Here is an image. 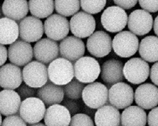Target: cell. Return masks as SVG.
<instances>
[{
    "mask_svg": "<svg viewBox=\"0 0 158 126\" xmlns=\"http://www.w3.org/2000/svg\"><path fill=\"white\" fill-rule=\"evenodd\" d=\"M74 67V77L82 83H94L101 72L100 65L91 56H82L78 59Z\"/></svg>",
    "mask_w": 158,
    "mask_h": 126,
    "instance_id": "2",
    "label": "cell"
},
{
    "mask_svg": "<svg viewBox=\"0 0 158 126\" xmlns=\"http://www.w3.org/2000/svg\"><path fill=\"white\" fill-rule=\"evenodd\" d=\"M80 0H55V9L58 14L70 17L79 12Z\"/></svg>",
    "mask_w": 158,
    "mask_h": 126,
    "instance_id": "30",
    "label": "cell"
},
{
    "mask_svg": "<svg viewBox=\"0 0 158 126\" xmlns=\"http://www.w3.org/2000/svg\"><path fill=\"white\" fill-rule=\"evenodd\" d=\"M135 100V92L132 87L125 83L112 85L109 90V102L118 109H125L131 106Z\"/></svg>",
    "mask_w": 158,
    "mask_h": 126,
    "instance_id": "9",
    "label": "cell"
},
{
    "mask_svg": "<svg viewBox=\"0 0 158 126\" xmlns=\"http://www.w3.org/2000/svg\"><path fill=\"white\" fill-rule=\"evenodd\" d=\"M24 83L33 88L41 87L48 82V68L38 61H32L22 71Z\"/></svg>",
    "mask_w": 158,
    "mask_h": 126,
    "instance_id": "6",
    "label": "cell"
},
{
    "mask_svg": "<svg viewBox=\"0 0 158 126\" xmlns=\"http://www.w3.org/2000/svg\"><path fill=\"white\" fill-rule=\"evenodd\" d=\"M70 30L74 36L77 38H87L95 30L96 21L94 16L86 12H77L72 17L70 22Z\"/></svg>",
    "mask_w": 158,
    "mask_h": 126,
    "instance_id": "12",
    "label": "cell"
},
{
    "mask_svg": "<svg viewBox=\"0 0 158 126\" xmlns=\"http://www.w3.org/2000/svg\"><path fill=\"white\" fill-rule=\"evenodd\" d=\"M22 82L23 75L19 67L7 63L0 67V87L3 89H17Z\"/></svg>",
    "mask_w": 158,
    "mask_h": 126,
    "instance_id": "19",
    "label": "cell"
},
{
    "mask_svg": "<svg viewBox=\"0 0 158 126\" xmlns=\"http://www.w3.org/2000/svg\"><path fill=\"white\" fill-rule=\"evenodd\" d=\"M19 35V25L11 18H0V44L11 45L15 42Z\"/></svg>",
    "mask_w": 158,
    "mask_h": 126,
    "instance_id": "27",
    "label": "cell"
},
{
    "mask_svg": "<svg viewBox=\"0 0 158 126\" xmlns=\"http://www.w3.org/2000/svg\"><path fill=\"white\" fill-rule=\"evenodd\" d=\"M82 100L86 106L91 108H99L109 101V89L98 82L88 83L82 91Z\"/></svg>",
    "mask_w": 158,
    "mask_h": 126,
    "instance_id": "5",
    "label": "cell"
},
{
    "mask_svg": "<svg viewBox=\"0 0 158 126\" xmlns=\"http://www.w3.org/2000/svg\"><path fill=\"white\" fill-rule=\"evenodd\" d=\"M69 126H94L93 120L85 114H74L71 119Z\"/></svg>",
    "mask_w": 158,
    "mask_h": 126,
    "instance_id": "33",
    "label": "cell"
},
{
    "mask_svg": "<svg viewBox=\"0 0 158 126\" xmlns=\"http://www.w3.org/2000/svg\"><path fill=\"white\" fill-rule=\"evenodd\" d=\"M71 119L70 112L65 106L54 104L46 109L44 121L46 126H69Z\"/></svg>",
    "mask_w": 158,
    "mask_h": 126,
    "instance_id": "22",
    "label": "cell"
},
{
    "mask_svg": "<svg viewBox=\"0 0 158 126\" xmlns=\"http://www.w3.org/2000/svg\"><path fill=\"white\" fill-rule=\"evenodd\" d=\"M140 57L148 62H158V37L149 35L145 37L139 45Z\"/></svg>",
    "mask_w": 158,
    "mask_h": 126,
    "instance_id": "28",
    "label": "cell"
},
{
    "mask_svg": "<svg viewBox=\"0 0 158 126\" xmlns=\"http://www.w3.org/2000/svg\"><path fill=\"white\" fill-rule=\"evenodd\" d=\"M21 99L15 90L4 89L0 92V114L4 116L16 115L19 113Z\"/></svg>",
    "mask_w": 158,
    "mask_h": 126,
    "instance_id": "21",
    "label": "cell"
},
{
    "mask_svg": "<svg viewBox=\"0 0 158 126\" xmlns=\"http://www.w3.org/2000/svg\"><path fill=\"white\" fill-rule=\"evenodd\" d=\"M140 6L149 13L158 11V0H138Z\"/></svg>",
    "mask_w": 158,
    "mask_h": 126,
    "instance_id": "36",
    "label": "cell"
},
{
    "mask_svg": "<svg viewBox=\"0 0 158 126\" xmlns=\"http://www.w3.org/2000/svg\"><path fill=\"white\" fill-rule=\"evenodd\" d=\"M106 3L107 0H80V5L83 11L92 15L101 12Z\"/></svg>",
    "mask_w": 158,
    "mask_h": 126,
    "instance_id": "32",
    "label": "cell"
},
{
    "mask_svg": "<svg viewBox=\"0 0 158 126\" xmlns=\"http://www.w3.org/2000/svg\"><path fill=\"white\" fill-rule=\"evenodd\" d=\"M20 40L28 43L37 42L43 36L44 25L40 18L34 16H26L19 24Z\"/></svg>",
    "mask_w": 158,
    "mask_h": 126,
    "instance_id": "11",
    "label": "cell"
},
{
    "mask_svg": "<svg viewBox=\"0 0 158 126\" xmlns=\"http://www.w3.org/2000/svg\"><path fill=\"white\" fill-rule=\"evenodd\" d=\"M34 56L43 64H50L59 55V45L49 38L40 39L33 47Z\"/></svg>",
    "mask_w": 158,
    "mask_h": 126,
    "instance_id": "17",
    "label": "cell"
},
{
    "mask_svg": "<svg viewBox=\"0 0 158 126\" xmlns=\"http://www.w3.org/2000/svg\"><path fill=\"white\" fill-rule=\"evenodd\" d=\"M123 74L129 83L133 84L143 83L150 75L149 64L138 57L130 59L124 65Z\"/></svg>",
    "mask_w": 158,
    "mask_h": 126,
    "instance_id": "8",
    "label": "cell"
},
{
    "mask_svg": "<svg viewBox=\"0 0 158 126\" xmlns=\"http://www.w3.org/2000/svg\"><path fill=\"white\" fill-rule=\"evenodd\" d=\"M96 126H119L121 124V114L118 108L111 104H105L98 108L95 113Z\"/></svg>",
    "mask_w": 158,
    "mask_h": 126,
    "instance_id": "24",
    "label": "cell"
},
{
    "mask_svg": "<svg viewBox=\"0 0 158 126\" xmlns=\"http://www.w3.org/2000/svg\"><path fill=\"white\" fill-rule=\"evenodd\" d=\"M127 26L133 34L145 35L152 30L153 27V18L149 12L144 9H136L128 17Z\"/></svg>",
    "mask_w": 158,
    "mask_h": 126,
    "instance_id": "14",
    "label": "cell"
},
{
    "mask_svg": "<svg viewBox=\"0 0 158 126\" xmlns=\"http://www.w3.org/2000/svg\"><path fill=\"white\" fill-rule=\"evenodd\" d=\"M34 51L31 43L22 40H17L9 46L8 49V58L12 64L18 67H24L32 62Z\"/></svg>",
    "mask_w": 158,
    "mask_h": 126,
    "instance_id": "15",
    "label": "cell"
},
{
    "mask_svg": "<svg viewBox=\"0 0 158 126\" xmlns=\"http://www.w3.org/2000/svg\"><path fill=\"white\" fill-rule=\"evenodd\" d=\"M147 123L149 126H158V107L152 108L148 114Z\"/></svg>",
    "mask_w": 158,
    "mask_h": 126,
    "instance_id": "38",
    "label": "cell"
},
{
    "mask_svg": "<svg viewBox=\"0 0 158 126\" xmlns=\"http://www.w3.org/2000/svg\"><path fill=\"white\" fill-rule=\"evenodd\" d=\"M30 126H46V125L42 123H36V124H31Z\"/></svg>",
    "mask_w": 158,
    "mask_h": 126,
    "instance_id": "43",
    "label": "cell"
},
{
    "mask_svg": "<svg viewBox=\"0 0 158 126\" xmlns=\"http://www.w3.org/2000/svg\"><path fill=\"white\" fill-rule=\"evenodd\" d=\"M135 101L143 109H152L158 105V87L152 83H144L135 92Z\"/></svg>",
    "mask_w": 158,
    "mask_h": 126,
    "instance_id": "18",
    "label": "cell"
},
{
    "mask_svg": "<svg viewBox=\"0 0 158 126\" xmlns=\"http://www.w3.org/2000/svg\"><path fill=\"white\" fill-rule=\"evenodd\" d=\"M4 17L15 21H21L29 13V3L27 0H4L2 4Z\"/></svg>",
    "mask_w": 158,
    "mask_h": 126,
    "instance_id": "25",
    "label": "cell"
},
{
    "mask_svg": "<svg viewBox=\"0 0 158 126\" xmlns=\"http://www.w3.org/2000/svg\"><path fill=\"white\" fill-rule=\"evenodd\" d=\"M8 59V50L5 46L0 44V67L5 64Z\"/></svg>",
    "mask_w": 158,
    "mask_h": 126,
    "instance_id": "41",
    "label": "cell"
},
{
    "mask_svg": "<svg viewBox=\"0 0 158 126\" xmlns=\"http://www.w3.org/2000/svg\"><path fill=\"white\" fill-rule=\"evenodd\" d=\"M46 111V104L39 98L32 97L21 102L19 114L25 123L34 124L44 120Z\"/></svg>",
    "mask_w": 158,
    "mask_h": 126,
    "instance_id": "7",
    "label": "cell"
},
{
    "mask_svg": "<svg viewBox=\"0 0 158 126\" xmlns=\"http://www.w3.org/2000/svg\"><path fill=\"white\" fill-rule=\"evenodd\" d=\"M1 126H27L23 119L19 115H10L7 116L3 120Z\"/></svg>",
    "mask_w": 158,
    "mask_h": 126,
    "instance_id": "34",
    "label": "cell"
},
{
    "mask_svg": "<svg viewBox=\"0 0 158 126\" xmlns=\"http://www.w3.org/2000/svg\"><path fill=\"white\" fill-rule=\"evenodd\" d=\"M124 65L118 60H108L103 62L101 67V78L107 84L114 85L118 83H122L125 77L123 74Z\"/></svg>",
    "mask_w": 158,
    "mask_h": 126,
    "instance_id": "20",
    "label": "cell"
},
{
    "mask_svg": "<svg viewBox=\"0 0 158 126\" xmlns=\"http://www.w3.org/2000/svg\"><path fill=\"white\" fill-rule=\"evenodd\" d=\"M55 9V0H30L29 10L31 15L46 18L52 15Z\"/></svg>",
    "mask_w": 158,
    "mask_h": 126,
    "instance_id": "29",
    "label": "cell"
},
{
    "mask_svg": "<svg viewBox=\"0 0 158 126\" xmlns=\"http://www.w3.org/2000/svg\"><path fill=\"white\" fill-rule=\"evenodd\" d=\"M128 15L125 9L118 6L107 8L101 15V24L109 32L117 33L122 31L127 25Z\"/></svg>",
    "mask_w": 158,
    "mask_h": 126,
    "instance_id": "4",
    "label": "cell"
},
{
    "mask_svg": "<svg viewBox=\"0 0 158 126\" xmlns=\"http://www.w3.org/2000/svg\"><path fill=\"white\" fill-rule=\"evenodd\" d=\"M19 95L21 99H29V98H32V97H35V94H37V92L35 90V88L33 87H31L30 86L26 85L25 83L23 84V85H20V87L18 88Z\"/></svg>",
    "mask_w": 158,
    "mask_h": 126,
    "instance_id": "35",
    "label": "cell"
},
{
    "mask_svg": "<svg viewBox=\"0 0 158 126\" xmlns=\"http://www.w3.org/2000/svg\"><path fill=\"white\" fill-rule=\"evenodd\" d=\"M64 90L59 85L49 81L37 91V96L47 106L60 104L64 99Z\"/></svg>",
    "mask_w": 158,
    "mask_h": 126,
    "instance_id": "23",
    "label": "cell"
},
{
    "mask_svg": "<svg viewBox=\"0 0 158 126\" xmlns=\"http://www.w3.org/2000/svg\"><path fill=\"white\" fill-rule=\"evenodd\" d=\"M67 110L70 112V114H76L79 111V106L76 102L73 101V99H67L64 101V105Z\"/></svg>",
    "mask_w": 158,
    "mask_h": 126,
    "instance_id": "39",
    "label": "cell"
},
{
    "mask_svg": "<svg viewBox=\"0 0 158 126\" xmlns=\"http://www.w3.org/2000/svg\"><path fill=\"white\" fill-rule=\"evenodd\" d=\"M48 78L52 83L65 86L74 77V67L67 59L56 58L48 66Z\"/></svg>",
    "mask_w": 158,
    "mask_h": 126,
    "instance_id": "1",
    "label": "cell"
},
{
    "mask_svg": "<svg viewBox=\"0 0 158 126\" xmlns=\"http://www.w3.org/2000/svg\"><path fill=\"white\" fill-rule=\"evenodd\" d=\"M59 52L62 58L69 62H77L85 53V45L80 38L71 35L61 40L59 45Z\"/></svg>",
    "mask_w": 158,
    "mask_h": 126,
    "instance_id": "16",
    "label": "cell"
},
{
    "mask_svg": "<svg viewBox=\"0 0 158 126\" xmlns=\"http://www.w3.org/2000/svg\"><path fill=\"white\" fill-rule=\"evenodd\" d=\"M153 29H154V32H155V34L158 36V15L156 17L155 20H154Z\"/></svg>",
    "mask_w": 158,
    "mask_h": 126,
    "instance_id": "42",
    "label": "cell"
},
{
    "mask_svg": "<svg viewBox=\"0 0 158 126\" xmlns=\"http://www.w3.org/2000/svg\"><path fill=\"white\" fill-rule=\"evenodd\" d=\"M146 113L139 106H129L122 112V126H146Z\"/></svg>",
    "mask_w": 158,
    "mask_h": 126,
    "instance_id": "26",
    "label": "cell"
},
{
    "mask_svg": "<svg viewBox=\"0 0 158 126\" xmlns=\"http://www.w3.org/2000/svg\"><path fill=\"white\" fill-rule=\"evenodd\" d=\"M84 83L79 82L75 78H73L70 83H67L63 87L64 93L66 94L68 99L73 100H77L82 98V91L85 87Z\"/></svg>",
    "mask_w": 158,
    "mask_h": 126,
    "instance_id": "31",
    "label": "cell"
},
{
    "mask_svg": "<svg viewBox=\"0 0 158 126\" xmlns=\"http://www.w3.org/2000/svg\"><path fill=\"white\" fill-rule=\"evenodd\" d=\"M150 77L152 83L158 87V62H156L150 69Z\"/></svg>",
    "mask_w": 158,
    "mask_h": 126,
    "instance_id": "40",
    "label": "cell"
},
{
    "mask_svg": "<svg viewBox=\"0 0 158 126\" xmlns=\"http://www.w3.org/2000/svg\"><path fill=\"white\" fill-rule=\"evenodd\" d=\"M87 49L95 57H104L112 51V38L104 31L94 32L87 40Z\"/></svg>",
    "mask_w": 158,
    "mask_h": 126,
    "instance_id": "13",
    "label": "cell"
},
{
    "mask_svg": "<svg viewBox=\"0 0 158 126\" xmlns=\"http://www.w3.org/2000/svg\"><path fill=\"white\" fill-rule=\"evenodd\" d=\"M2 123H3V121H2V114H0V126L2 125Z\"/></svg>",
    "mask_w": 158,
    "mask_h": 126,
    "instance_id": "45",
    "label": "cell"
},
{
    "mask_svg": "<svg viewBox=\"0 0 158 126\" xmlns=\"http://www.w3.org/2000/svg\"><path fill=\"white\" fill-rule=\"evenodd\" d=\"M70 31V24L67 18L58 14H52L44 22V32L51 40L58 41L67 36Z\"/></svg>",
    "mask_w": 158,
    "mask_h": 126,
    "instance_id": "10",
    "label": "cell"
},
{
    "mask_svg": "<svg viewBox=\"0 0 158 126\" xmlns=\"http://www.w3.org/2000/svg\"><path fill=\"white\" fill-rule=\"evenodd\" d=\"M3 10H2V5L0 4V18H3Z\"/></svg>",
    "mask_w": 158,
    "mask_h": 126,
    "instance_id": "44",
    "label": "cell"
},
{
    "mask_svg": "<svg viewBox=\"0 0 158 126\" xmlns=\"http://www.w3.org/2000/svg\"><path fill=\"white\" fill-rule=\"evenodd\" d=\"M139 40L131 31H120L112 40V48L115 54L123 58L131 57L139 49Z\"/></svg>",
    "mask_w": 158,
    "mask_h": 126,
    "instance_id": "3",
    "label": "cell"
},
{
    "mask_svg": "<svg viewBox=\"0 0 158 126\" xmlns=\"http://www.w3.org/2000/svg\"><path fill=\"white\" fill-rule=\"evenodd\" d=\"M116 5L123 9H131L136 5L138 0H113Z\"/></svg>",
    "mask_w": 158,
    "mask_h": 126,
    "instance_id": "37",
    "label": "cell"
}]
</instances>
